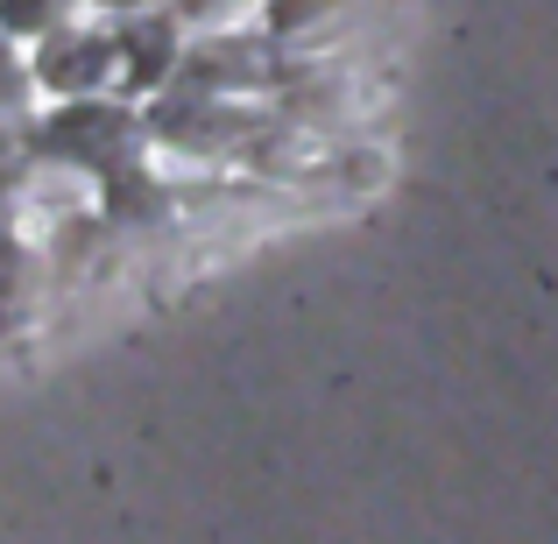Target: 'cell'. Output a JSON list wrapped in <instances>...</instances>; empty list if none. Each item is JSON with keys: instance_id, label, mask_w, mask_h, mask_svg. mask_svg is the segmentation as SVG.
I'll list each match as a JSON object with an SVG mask.
<instances>
[{"instance_id": "1", "label": "cell", "mask_w": 558, "mask_h": 544, "mask_svg": "<svg viewBox=\"0 0 558 544\" xmlns=\"http://www.w3.org/2000/svg\"><path fill=\"white\" fill-rule=\"evenodd\" d=\"M121 64V43H99V36H50L43 43V78L64 85V93H85V85H99L107 71Z\"/></svg>"}, {"instance_id": "2", "label": "cell", "mask_w": 558, "mask_h": 544, "mask_svg": "<svg viewBox=\"0 0 558 544\" xmlns=\"http://www.w3.org/2000/svg\"><path fill=\"white\" fill-rule=\"evenodd\" d=\"M99 8H149V0H99Z\"/></svg>"}]
</instances>
